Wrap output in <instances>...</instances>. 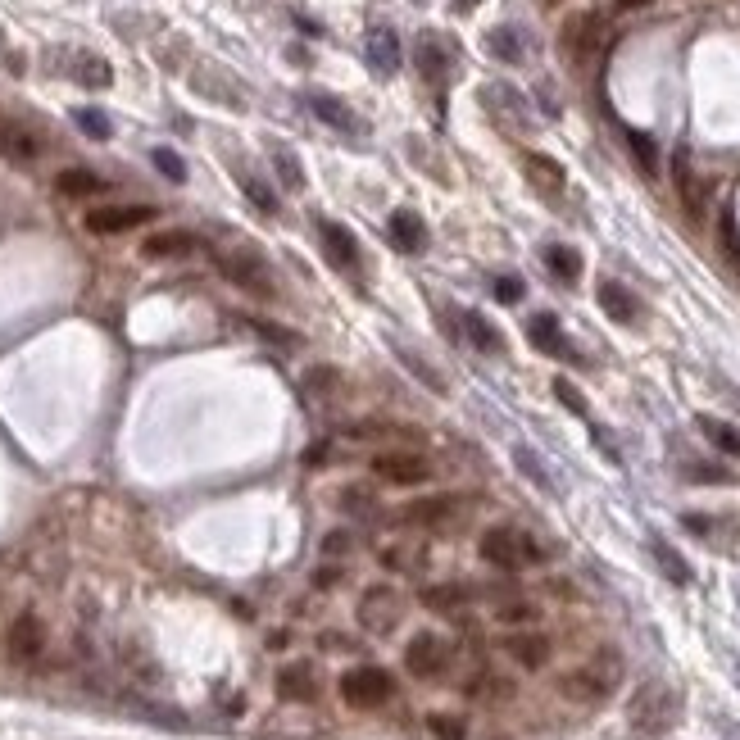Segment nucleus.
Masks as SVG:
<instances>
[{
	"label": "nucleus",
	"instance_id": "nucleus-1",
	"mask_svg": "<svg viewBox=\"0 0 740 740\" xmlns=\"http://www.w3.org/2000/svg\"><path fill=\"white\" fill-rule=\"evenodd\" d=\"M477 554H482L491 568H500V573H523V568L545 559V545L536 541L532 532H523V527H491V532H482V541H477Z\"/></svg>",
	"mask_w": 740,
	"mask_h": 740
},
{
	"label": "nucleus",
	"instance_id": "nucleus-2",
	"mask_svg": "<svg viewBox=\"0 0 740 740\" xmlns=\"http://www.w3.org/2000/svg\"><path fill=\"white\" fill-rule=\"evenodd\" d=\"M618 681H622V659L613 650H600L591 663H582V668L568 672V677L559 681V691L577 704H600L618 691Z\"/></svg>",
	"mask_w": 740,
	"mask_h": 740
},
{
	"label": "nucleus",
	"instance_id": "nucleus-3",
	"mask_svg": "<svg viewBox=\"0 0 740 740\" xmlns=\"http://www.w3.org/2000/svg\"><path fill=\"white\" fill-rule=\"evenodd\" d=\"M681 713V700L672 686H663V681H645L641 691H636V700L627 704V722H632L641 736H663V731L677 722Z\"/></svg>",
	"mask_w": 740,
	"mask_h": 740
},
{
	"label": "nucleus",
	"instance_id": "nucleus-4",
	"mask_svg": "<svg viewBox=\"0 0 740 740\" xmlns=\"http://www.w3.org/2000/svg\"><path fill=\"white\" fill-rule=\"evenodd\" d=\"M218 268H223V277L232 282V287H241L246 296L255 300H273L277 287H273V268H268V259L259 255V250L250 246H232V250H218Z\"/></svg>",
	"mask_w": 740,
	"mask_h": 740
},
{
	"label": "nucleus",
	"instance_id": "nucleus-5",
	"mask_svg": "<svg viewBox=\"0 0 740 740\" xmlns=\"http://www.w3.org/2000/svg\"><path fill=\"white\" fill-rule=\"evenodd\" d=\"M341 700L350 704V709H382V704L395 700V677L386 668H373V663H364V668H350L346 677H341Z\"/></svg>",
	"mask_w": 740,
	"mask_h": 740
},
{
	"label": "nucleus",
	"instance_id": "nucleus-6",
	"mask_svg": "<svg viewBox=\"0 0 740 740\" xmlns=\"http://www.w3.org/2000/svg\"><path fill=\"white\" fill-rule=\"evenodd\" d=\"M405 668H409V677L441 681L445 672L454 668V645L436 632H418L414 641L405 645Z\"/></svg>",
	"mask_w": 740,
	"mask_h": 740
},
{
	"label": "nucleus",
	"instance_id": "nucleus-7",
	"mask_svg": "<svg viewBox=\"0 0 740 740\" xmlns=\"http://www.w3.org/2000/svg\"><path fill=\"white\" fill-rule=\"evenodd\" d=\"M359 627L373 636H386L400 627V618H405V604H400V591L395 586H368L364 595H359V609H355Z\"/></svg>",
	"mask_w": 740,
	"mask_h": 740
},
{
	"label": "nucleus",
	"instance_id": "nucleus-8",
	"mask_svg": "<svg viewBox=\"0 0 740 740\" xmlns=\"http://www.w3.org/2000/svg\"><path fill=\"white\" fill-rule=\"evenodd\" d=\"M482 105L495 114V123H504L509 132H532V105L523 100V91H514L509 82H486Z\"/></svg>",
	"mask_w": 740,
	"mask_h": 740
},
{
	"label": "nucleus",
	"instance_id": "nucleus-9",
	"mask_svg": "<svg viewBox=\"0 0 740 740\" xmlns=\"http://www.w3.org/2000/svg\"><path fill=\"white\" fill-rule=\"evenodd\" d=\"M600 37H604V19L600 14H573V19L563 23L559 32V50L568 64H586L600 50Z\"/></svg>",
	"mask_w": 740,
	"mask_h": 740
},
{
	"label": "nucleus",
	"instance_id": "nucleus-10",
	"mask_svg": "<svg viewBox=\"0 0 740 740\" xmlns=\"http://www.w3.org/2000/svg\"><path fill=\"white\" fill-rule=\"evenodd\" d=\"M373 473L391 486H418L432 477V464H427L418 450H382L373 459Z\"/></svg>",
	"mask_w": 740,
	"mask_h": 740
},
{
	"label": "nucleus",
	"instance_id": "nucleus-11",
	"mask_svg": "<svg viewBox=\"0 0 740 740\" xmlns=\"http://www.w3.org/2000/svg\"><path fill=\"white\" fill-rule=\"evenodd\" d=\"M318 241H323V255L332 259L336 273H350V277L364 273V259H359V246H355V237H350V227L332 223V218H318Z\"/></svg>",
	"mask_w": 740,
	"mask_h": 740
},
{
	"label": "nucleus",
	"instance_id": "nucleus-12",
	"mask_svg": "<svg viewBox=\"0 0 740 740\" xmlns=\"http://www.w3.org/2000/svg\"><path fill=\"white\" fill-rule=\"evenodd\" d=\"M150 218H155L150 205H100L87 214V232H96V237H119V232H132V227L150 223Z\"/></svg>",
	"mask_w": 740,
	"mask_h": 740
},
{
	"label": "nucleus",
	"instance_id": "nucleus-13",
	"mask_svg": "<svg viewBox=\"0 0 740 740\" xmlns=\"http://www.w3.org/2000/svg\"><path fill=\"white\" fill-rule=\"evenodd\" d=\"M672 178H677V191H681V205H686V214L704 218V205H709V191L713 187L691 168V150H686V146L672 155Z\"/></svg>",
	"mask_w": 740,
	"mask_h": 740
},
{
	"label": "nucleus",
	"instance_id": "nucleus-14",
	"mask_svg": "<svg viewBox=\"0 0 740 740\" xmlns=\"http://www.w3.org/2000/svg\"><path fill=\"white\" fill-rule=\"evenodd\" d=\"M527 341H532L541 355L573 359V364H582V355H577L573 341L563 336V327H559V318H554V314H532V318H527Z\"/></svg>",
	"mask_w": 740,
	"mask_h": 740
},
{
	"label": "nucleus",
	"instance_id": "nucleus-15",
	"mask_svg": "<svg viewBox=\"0 0 740 740\" xmlns=\"http://www.w3.org/2000/svg\"><path fill=\"white\" fill-rule=\"evenodd\" d=\"M5 650H10V659H19V663H32L41 650H46V627H41L37 613H23V618L10 622V632H5Z\"/></svg>",
	"mask_w": 740,
	"mask_h": 740
},
{
	"label": "nucleus",
	"instance_id": "nucleus-16",
	"mask_svg": "<svg viewBox=\"0 0 740 740\" xmlns=\"http://www.w3.org/2000/svg\"><path fill=\"white\" fill-rule=\"evenodd\" d=\"M277 695L291 704H314L318 700V672L314 663H287V668H277Z\"/></svg>",
	"mask_w": 740,
	"mask_h": 740
},
{
	"label": "nucleus",
	"instance_id": "nucleus-17",
	"mask_svg": "<svg viewBox=\"0 0 740 740\" xmlns=\"http://www.w3.org/2000/svg\"><path fill=\"white\" fill-rule=\"evenodd\" d=\"M504 654H509L518 668L536 672V668L550 663L554 645H550V636H541V632H509V636H504Z\"/></svg>",
	"mask_w": 740,
	"mask_h": 740
},
{
	"label": "nucleus",
	"instance_id": "nucleus-18",
	"mask_svg": "<svg viewBox=\"0 0 740 740\" xmlns=\"http://www.w3.org/2000/svg\"><path fill=\"white\" fill-rule=\"evenodd\" d=\"M364 55H368V69L382 73V78H391V73L400 69V37H395L386 23H377V28H368V37H364Z\"/></svg>",
	"mask_w": 740,
	"mask_h": 740
},
{
	"label": "nucleus",
	"instance_id": "nucleus-19",
	"mask_svg": "<svg viewBox=\"0 0 740 740\" xmlns=\"http://www.w3.org/2000/svg\"><path fill=\"white\" fill-rule=\"evenodd\" d=\"M454 518H464V504L454 495H427V500H414L405 509V523H418V527H450Z\"/></svg>",
	"mask_w": 740,
	"mask_h": 740
},
{
	"label": "nucleus",
	"instance_id": "nucleus-20",
	"mask_svg": "<svg viewBox=\"0 0 740 740\" xmlns=\"http://www.w3.org/2000/svg\"><path fill=\"white\" fill-rule=\"evenodd\" d=\"M305 105L314 109V114L327 123V128H336V132H364V119H359L355 109H350L346 100L327 96V91H309V96H305Z\"/></svg>",
	"mask_w": 740,
	"mask_h": 740
},
{
	"label": "nucleus",
	"instance_id": "nucleus-21",
	"mask_svg": "<svg viewBox=\"0 0 740 740\" xmlns=\"http://www.w3.org/2000/svg\"><path fill=\"white\" fill-rule=\"evenodd\" d=\"M450 69H454V60H450V50H445V41L441 37H418V73H423L427 82H432L436 91L450 82Z\"/></svg>",
	"mask_w": 740,
	"mask_h": 740
},
{
	"label": "nucleus",
	"instance_id": "nucleus-22",
	"mask_svg": "<svg viewBox=\"0 0 740 740\" xmlns=\"http://www.w3.org/2000/svg\"><path fill=\"white\" fill-rule=\"evenodd\" d=\"M523 173H527V182H532L536 191H545V196H559V191L568 187V173H563L559 159L536 155V150H527V155H523Z\"/></svg>",
	"mask_w": 740,
	"mask_h": 740
},
{
	"label": "nucleus",
	"instance_id": "nucleus-23",
	"mask_svg": "<svg viewBox=\"0 0 740 740\" xmlns=\"http://www.w3.org/2000/svg\"><path fill=\"white\" fill-rule=\"evenodd\" d=\"M595 300H600V309L613 318V323H636V318H641V300L622 287V282H613V277H604V282H600Z\"/></svg>",
	"mask_w": 740,
	"mask_h": 740
},
{
	"label": "nucleus",
	"instance_id": "nucleus-24",
	"mask_svg": "<svg viewBox=\"0 0 740 740\" xmlns=\"http://www.w3.org/2000/svg\"><path fill=\"white\" fill-rule=\"evenodd\" d=\"M386 227H391L395 250H405V255H418V250L427 246V223L414 214V209H395Z\"/></svg>",
	"mask_w": 740,
	"mask_h": 740
},
{
	"label": "nucleus",
	"instance_id": "nucleus-25",
	"mask_svg": "<svg viewBox=\"0 0 740 740\" xmlns=\"http://www.w3.org/2000/svg\"><path fill=\"white\" fill-rule=\"evenodd\" d=\"M459 323H464V336L473 341V350H482V355H504V336H500V327H495L486 314L464 309V314H459Z\"/></svg>",
	"mask_w": 740,
	"mask_h": 740
},
{
	"label": "nucleus",
	"instance_id": "nucleus-26",
	"mask_svg": "<svg viewBox=\"0 0 740 740\" xmlns=\"http://www.w3.org/2000/svg\"><path fill=\"white\" fill-rule=\"evenodd\" d=\"M486 50H491L495 60H504V64H523L527 60L523 28H514V23H500V28H491V32H486Z\"/></svg>",
	"mask_w": 740,
	"mask_h": 740
},
{
	"label": "nucleus",
	"instance_id": "nucleus-27",
	"mask_svg": "<svg viewBox=\"0 0 740 740\" xmlns=\"http://www.w3.org/2000/svg\"><path fill=\"white\" fill-rule=\"evenodd\" d=\"M650 554H654V563H659V573L668 577L672 586H691V563L681 559V554L672 550L663 536H650Z\"/></svg>",
	"mask_w": 740,
	"mask_h": 740
},
{
	"label": "nucleus",
	"instance_id": "nucleus-28",
	"mask_svg": "<svg viewBox=\"0 0 740 740\" xmlns=\"http://www.w3.org/2000/svg\"><path fill=\"white\" fill-rule=\"evenodd\" d=\"M55 191H60V196H73V200L100 196V191H105V178H96L91 168H64L60 178H55Z\"/></svg>",
	"mask_w": 740,
	"mask_h": 740
},
{
	"label": "nucleus",
	"instance_id": "nucleus-29",
	"mask_svg": "<svg viewBox=\"0 0 740 740\" xmlns=\"http://www.w3.org/2000/svg\"><path fill=\"white\" fill-rule=\"evenodd\" d=\"M468 600H473V586H464V582H436V586L423 591L427 609H441V613L459 609V604H468Z\"/></svg>",
	"mask_w": 740,
	"mask_h": 740
},
{
	"label": "nucleus",
	"instance_id": "nucleus-30",
	"mask_svg": "<svg viewBox=\"0 0 740 740\" xmlns=\"http://www.w3.org/2000/svg\"><path fill=\"white\" fill-rule=\"evenodd\" d=\"M150 259H164V255H191V250H196V237H191V232H159V237H150L146 246Z\"/></svg>",
	"mask_w": 740,
	"mask_h": 740
},
{
	"label": "nucleus",
	"instance_id": "nucleus-31",
	"mask_svg": "<svg viewBox=\"0 0 740 740\" xmlns=\"http://www.w3.org/2000/svg\"><path fill=\"white\" fill-rule=\"evenodd\" d=\"M545 264H550V273L559 282H577L582 277V255L573 246H545Z\"/></svg>",
	"mask_w": 740,
	"mask_h": 740
},
{
	"label": "nucleus",
	"instance_id": "nucleus-32",
	"mask_svg": "<svg viewBox=\"0 0 740 740\" xmlns=\"http://www.w3.org/2000/svg\"><path fill=\"white\" fill-rule=\"evenodd\" d=\"M73 78H78L82 87H109V82H114V69H109L100 55H78V60H73Z\"/></svg>",
	"mask_w": 740,
	"mask_h": 740
},
{
	"label": "nucleus",
	"instance_id": "nucleus-33",
	"mask_svg": "<svg viewBox=\"0 0 740 740\" xmlns=\"http://www.w3.org/2000/svg\"><path fill=\"white\" fill-rule=\"evenodd\" d=\"M718 246H722V259L740 273V223L731 209H722V218H718Z\"/></svg>",
	"mask_w": 740,
	"mask_h": 740
},
{
	"label": "nucleus",
	"instance_id": "nucleus-34",
	"mask_svg": "<svg viewBox=\"0 0 740 740\" xmlns=\"http://www.w3.org/2000/svg\"><path fill=\"white\" fill-rule=\"evenodd\" d=\"M695 423H700V432L709 436V441L718 445L722 454H740V432L731 423H718V418H709V414H700Z\"/></svg>",
	"mask_w": 740,
	"mask_h": 740
},
{
	"label": "nucleus",
	"instance_id": "nucleus-35",
	"mask_svg": "<svg viewBox=\"0 0 740 740\" xmlns=\"http://www.w3.org/2000/svg\"><path fill=\"white\" fill-rule=\"evenodd\" d=\"M237 182H241V191L250 196V205H255L259 214H277V191L268 187V182H259L255 173H241V168H237Z\"/></svg>",
	"mask_w": 740,
	"mask_h": 740
},
{
	"label": "nucleus",
	"instance_id": "nucleus-36",
	"mask_svg": "<svg viewBox=\"0 0 740 740\" xmlns=\"http://www.w3.org/2000/svg\"><path fill=\"white\" fill-rule=\"evenodd\" d=\"M627 146H632V155H636V164H641V173H659V146H654L650 132L627 128Z\"/></svg>",
	"mask_w": 740,
	"mask_h": 740
},
{
	"label": "nucleus",
	"instance_id": "nucleus-37",
	"mask_svg": "<svg viewBox=\"0 0 740 740\" xmlns=\"http://www.w3.org/2000/svg\"><path fill=\"white\" fill-rule=\"evenodd\" d=\"M395 355H400V364H405L409 373L418 377V382H427V391H436V395H445V391H450V386H445V377L436 373V368L427 364V359H418L414 350H395Z\"/></svg>",
	"mask_w": 740,
	"mask_h": 740
},
{
	"label": "nucleus",
	"instance_id": "nucleus-38",
	"mask_svg": "<svg viewBox=\"0 0 740 740\" xmlns=\"http://www.w3.org/2000/svg\"><path fill=\"white\" fill-rule=\"evenodd\" d=\"M541 618V609H536L532 600H504L495 604V622H504V627H523V622H536Z\"/></svg>",
	"mask_w": 740,
	"mask_h": 740
},
{
	"label": "nucleus",
	"instance_id": "nucleus-39",
	"mask_svg": "<svg viewBox=\"0 0 740 740\" xmlns=\"http://www.w3.org/2000/svg\"><path fill=\"white\" fill-rule=\"evenodd\" d=\"M273 164H277V173H282V182H287L291 191L305 187V168H300V159H296L291 146H273Z\"/></svg>",
	"mask_w": 740,
	"mask_h": 740
},
{
	"label": "nucleus",
	"instance_id": "nucleus-40",
	"mask_svg": "<svg viewBox=\"0 0 740 740\" xmlns=\"http://www.w3.org/2000/svg\"><path fill=\"white\" fill-rule=\"evenodd\" d=\"M73 123H78L91 141H109V132H114V128H109V114H100V109H91V105L73 109Z\"/></svg>",
	"mask_w": 740,
	"mask_h": 740
},
{
	"label": "nucleus",
	"instance_id": "nucleus-41",
	"mask_svg": "<svg viewBox=\"0 0 740 740\" xmlns=\"http://www.w3.org/2000/svg\"><path fill=\"white\" fill-rule=\"evenodd\" d=\"M150 159H155V168L164 173L168 182H187V164H182L178 150H168V146H155L150 150Z\"/></svg>",
	"mask_w": 740,
	"mask_h": 740
},
{
	"label": "nucleus",
	"instance_id": "nucleus-42",
	"mask_svg": "<svg viewBox=\"0 0 740 740\" xmlns=\"http://www.w3.org/2000/svg\"><path fill=\"white\" fill-rule=\"evenodd\" d=\"M0 155H5V159H32V155H37V141H28L23 132H14V128H0Z\"/></svg>",
	"mask_w": 740,
	"mask_h": 740
},
{
	"label": "nucleus",
	"instance_id": "nucleus-43",
	"mask_svg": "<svg viewBox=\"0 0 740 740\" xmlns=\"http://www.w3.org/2000/svg\"><path fill=\"white\" fill-rule=\"evenodd\" d=\"M514 459H518V473H523V477H532V482L541 486V491H550V495H554V477L545 473V468H541V459H536L532 450H518Z\"/></svg>",
	"mask_w": 740,
	"mask_h": 740
},
{
	"label": "nucleus",
	"instance_id": "nucleus-44",
	"mask_svg": "<svg viewBox=\"0 0 740 740\" xmlns=\"http://www.w3.org/2000/svg\"><path fill=\"white\" fill-rule=\"evenodd\" d=\"M250 327H255L259 336H268V341H277V346H305V336L300 332H291V327H277V323H264V318H250Z\"/></svg>",
	"mask_w": 740,
	"mask_h": 740
},
{
	"label": "nucleus",
	"instance_id": "nucleus-45",
	"mask_svg": "<svg viewBox=\"0 0 740 740\" xmlns=\"http://www.w3.org/2000/svg\"><path fill=\"white\" fill-rule=\"evenodd\" d=\"M305 386H309V391H314V395H332L336 391V386H341V373H336V368H309V373H305Z\"/></svg>",
	"mask_w": 740,
	"mask_h": 740
},
{
	"label": "nucleus",
	"instance_id": "nucleus-46",
	"mask_svg": "<svg viewBox=\"0 0 740 740\" xmlns=\"http://www.w3.org/2000/svg\"><path fill=\"white\" fill-rule=\"evenodd\" d=\"M491 291H495L500 305H518V300H523V277L504 273V277H495V282H491Z\"/></svg>",
	"mask_w": 740,
	"mask_h": 740
},
{
	"label": "nucleus",
	"instance_id": "nucleus-47",
	"mask_svg": "<svg viewBox=\"0 0 740 740\" xmlns=\"http://www.w3.org/2000/svg\"><path fill=\"white\" fill-rule=\"evenodd\" d=\"M427 727H432V736H441V740H464V718H445V713H432V718H427Z\"/></svg>",
	"mask_w": 740,
	"mask_h": 740
},
{
	"label": "nucleus",
	"instance_id": "nucleus-48",
	"mask_svg": "<svg viewBox=\"0 0 740 740\" xmlns=\"http://www.w3.org/2000/svg\"><path fill=\"white\" fill-rule=\"evenodd\" d=\"M681 473L691 477V482H731V473H727V468H718V464H686Z\"/></svg>",
	"mask_w": 740,
	"mask_h": 740
},
{
	"label": "nucleus",
	"instance_id": "nucleus-49",
	"mask_svg": "<svg viewBox=\"0 0 740 740\" xmlns=\"http://www.w3.org/2000/svg\"><path fill=\"white\" fill-rule=\"evenodd\" d=\"M554 395H559V400H563L568 409H573V414H582V418H586V400L577 395V386L568 382V377H559V382H554Z\"/></svg>",
	"mask_w": 740,
	"mask_h": 740
},
{
	"label": "nucleus",
	"instance_id": "nucleus-50",
	"mask_svg": "<svg viewBox=\"0 0 740 740\" xmlns=\"http://www.w3.org/2000/svg\"><path fill=\"white\" fill-rule=\"evenodd\" d=\"M341 504H346V509H359V514H364V509H368L373 500H368L364 486H346V491H341Z\"/></svg>",
	"mask_w": 740,
	"mask_h": 740
},
{
	"label": "nucleus",
	"instance_id": "nucleus-51",
	"mask_svg": "<svg viewBox=\"0 0 740 740\" xmlns=\"http://www.w3.org/2000/svg\"><path fill=\"white\" fill-rule=\"evenodd\" d=\"M681 523L691 527L695 536H709V532H713V518H704V514H686V518H681Z\"/></svg>",
	"mask_w": 740,
	"mask_h": 740
},
{
	"label": "nucleus",
	"instance_id": "nucleus-52",
	"mask_svg": "<svg viewBox=\"0 0 740 740\" xmlns=\"http://www.w3.org/2000/svg\"><path fill=\"white\" fill-rule=\"evenodd\" d=\"M323 550H327V554H341V550H350V532H332V536H327V541H323Z\"/></svg>",
	"mask_w": 740,
	"mask_h": 740
},
{
	"label": "nucleus",
	"instance_id": "nucleus-53",
	"mask_svg": "<svg viewBox=\"0 0 740 740\" xmlns=\"http://www.w3.org/2000/svg\"><path fill=\"white\" fill-rule=\"evenodd\" d=\"M305 464L314 468V464H327V445H309L305 450Z\"/></svg>",
	"mask_w": 740,
	"mask_h": 740
},
{
	"label": "nucleus",
	"instance_id": "nucleus-54",
	"mask_svg": "<svg viewBox=\"0 0 740 740\" xmlns=\"http://www.w3.org/2000/svg\"><path fill=\"white\" fill-rule=\"evenodd\" d=\"M636 5H645V0H618V10H636Z\"/></svg>",
	"mask_w": 740,
	"mask_h": 740
},
{
	"label": "nucleus",
	"instance_id": "nucleus-55",
	"mask_svg": "<svg viewBox=\"0 0 740 740\" xmlns=\"http://www.w3.org/2000/svg\"><path fill=\"white\" fill-rule=\"evenodd\" d=\"M454 5H459V10H473V5H477V0H454Z\"/></svg>",
	"mask_w": 740,
	"mask_h": 740
},
{
	"label": "nucleus",
	"instance_id": "nucleus-56",
	"mask_svg": "<svg viewBox=\"0 0 740 740\" xmlns=\"http://www.w3.org/2000/svg\"><path fill=\"white\" fill-rule=\"evenodd\" d=\"M545 5H554V0H545Z\"/></svg>",
	"mask_w": 740,
	"mask_h": 740
}]
</instances>
